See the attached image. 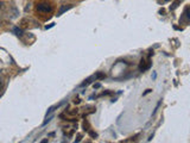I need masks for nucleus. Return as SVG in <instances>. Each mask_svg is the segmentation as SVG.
I'll use <instances>...</instances> for the list:
<instances>
[{
	"label": "nucleus",
	"mask_w": 190,
	"mask_h": 143,
	"mask_svg": "<svg viewBox=\"0 0 190 143\" xmlns=\"http://www.w3.org/2000/svg\"><path fill=\"white\" fill-rule=\"evenodd\" d=\"M46 142H48V138H45V140H44V141H42L41 143H46Z\"/></svg>",
	"instance_id": "f8f14e48"
},
{
	"label": "nucleus",
	"mask_w": 190,
	"mask_h": 143,
	"mask_svg": "<svg viewBox=\"0 0 190 143\" xmlns=\"http://www.w3.org/2000/svg\"><path fill=\"white\" fill-rule=\"evenodd\" d=\"M80 101H81V100H80L79 98H75V99H74V103H75V104H79Z\"/></svg>",
	"instance_id": "1a4fd4ad"
},
{
	"label": "nucleus",
	"mask_w": 190,
	"mask_h": 143,
	"mask_svg": "<svg viewBox=\"0 0 190 143\" xmlns=\"http://www.w3.org/2000/svg\"><path fill=\"white\" fill-rule=\"evenodd\" d=\"M180 2H181V0H176L174 4L170 6V10H175L176 7H177V6H178V4H180Z\"/></svg>",
	"instance_id": "20e7f679"
},
{
	"label": "nucleus",
	"mask_w": 190,
	"mask_h": 143,
	"mask_svg": "<svg viewBox=\"0 0 190 143\" xmlns=\"http://www.w3.org/2000/svg\"><path fill=\"white\" fill-rule=\"evenodd\" d=\"M77 112H79V110H77V109L74 110V111H68V113H69V115H76Z\"/></svg>",
	"instance_id": "423d86ee"
},
{
	"label": "nucleus",
	"mask_w": 190,
	"mask_h": 143,
	"mask_svg": "<svg viewBox=\"0 0 190 143\" xmlns=\"http://www.w3.org/2000/svg\"><path fill=\"white\" fill-rule=\"evenodd\" d=\"M83 128H84V130H87V131L89 130V129H88L89 125H88V123H87V122H84V123H83Z\"/></svg>",
	"instance_id": "0eeeda50"
},
{
	"label": "nucleus",
	"mask_w": 190,
	"mask_h": 143,
	"mask_svg": "<svg viewBox=\"0 0 190 143\" xmlns=\"http://www.w3.org/2000/svg\"><path fill=\"white\" fill-rule=\"evenodd\" d=\"M36 11L41 15H48L52 11V6L50 5V2L48 1H39L36 5Z\"/></svg>",
	"instance_id": "f257e3e1"
},
{
	"label": "nucleus",
	"mask_w": 190,
	"mask_h": 143,
	"mask_svg": "<svg viewBox=\"0 0 190 143\" xmlns=\"http://www.w3.org/2000/svg\"><path fill=\"white\" fill-rule=\"evenodd\" d=\"M81 141V135H79V137H77V140H76V142H80Z\"/></svg>",
	"instance_id": "9d476101"
},
{
	"label": "nucleus",
	"mask_w": 190,
	"mask_h": 143,
	"mask_svg": "<svg viewBox=\"0 0 190 143\" xmlns=\"http://www.w3.org/2000/svg\"><path fill=\"white\" fill-rule=\"evenodd\" d=\"M165 1H168V0H165Z\"/></svg>",
	"instance_id": "ddd939ff"
},
{
	"label": "nucleus",
	"mask_w": 190,
	"mask_h": 143,
	"mask_svg": "<svg viewBox=\"0 0 190 143\" xmlns=\"http://www.w3.org/2000/svg\"><path fill=\"white\" fill-rule=\"evenodd\" d=\"M71 7H73V5H69V6H63L62 9L59 10V12H58L57 16H61V15H62V13H63L64 11H67V10H69V9H71Z\"/></svg>",
	"instance_id": "7ed1b4c3"
},
{
	"label": "nucleus",
	"mask_w": 190,
	"mask_h": 143,
	"mask_svg": "<svg viewBox=\"0 0 190 143\" xmlns=\"http://www.w3.org/2000/svg\"><path fill=\"white\" fill-rule=\"evenodd\" d=\"M150 66H151V62H150V60H148V61H146L145 59H141L140 60V63H139V69H140V70H143V72H144V70L149 69Z\"/></svg>",
	"instance_id": "f03ea898"
},
{
	"label": "nucleus",
	"mask_w": 190,
	"mask_h": 143,
	"mask_svg": "<svg viewBox=\"0 0 190 143\" xmlns=\"http://www.w3.org/2000/svg\"><path fill=\"white\" fill-rule=\"evenodd\" d=\"M105 78H106V75L103 73H98L96 74V79H105Z\"/></svg>",
	"instance_id": "39448f33"
},
{
	"label": "nucleus",
	"mask_w": 190,
	"mask_h": 143,
	"mask_svg": "<svg viewBox=\"0 0 190 143\" xmlns=\"http://www.w3.org/2000/svg\"><path fill=\"white\" fill-rule=\"evenodd\" d=\"M89 135H91V137H96V136H98V135L95 134V132H93V131H91V132H89Z\"/></svg>",
	"instance_id": "6e6552de"
},
{
	"label": "nucleus",
	"mask_w": 190,
	"mask_h": 143,
	"mask_svg": "<svg viewBox=\"0 0 190 143\" xmlns=\"http://www.w3.org/2000/svg\"><path fill=\"white\" fill-rule=\"evenodd\" d=\"M4 7V2H0V9H2Z\"/></svg>",
	"instance_id": "9b49d317"
}]
</instances>
